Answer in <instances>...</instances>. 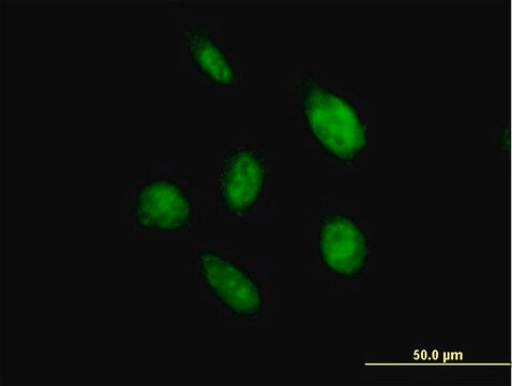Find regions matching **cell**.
Masks as SVG:
<instances>
[{
	"mask_svg": "<svg viewBox=\"0 0 512 386\" xmlns=\"http://www.w3.org/2000/svg\"><path fill=\"white\" fill-rule=\"evenodd\" d=\"M267 169L255 148L242 145L224 158L218 178V198L225 212L235 217L247 215L263 196Z\"/></svg>",
	"mask_w": 512,
	"mask_h": 386,
	"instance_id": "obj_5",
	"label": "cell"
},
{
	"mask_svg": "<svg viewBox=\"0 0 512 386\" xmlns=\"http://www.w3.org/2000/svg\"><path fill=\"white\" fill-rule=\"evenodd\" d=\"M318 252L329 273L349 280L367 269L370 260L369 236L352 216L331 211L321 219Z\"/></svg>",
	"mask_w": 512,
	"mask_h": 386,
	"instance_id": "obj_2",
	"label": "cell"
},
{
	"mask_svg": "<svg viewBox=\"0 0 512 386\" xmlns=\"http://www.w3.org/2000/svg\"><path fill=\"white\" fill-rule=\"evenodd\" d=\"M194 204L187 190L175 181L155 177L135 193L132 218L140 228L162 233L185 230L193 220Z\"/></svg>",
	"mask_w": 512,
	"mask_h": 386,
	"instance_id": "obj_4",
	"label": "cell"
},
{
	"mask_svg": "<svg viewBox=\"0 0 512 386\" xmlns=\"http://www.w3.org/2000/svg\"><path fill=\"white\" fill-rule=\"evenodd\" d=\"M186 40L192 62L204 76L220 86L236 83L237 73L231 59L205 29L189 28Z\"/></svg>",
	"mask_w": 512,
	"mask_h": 386,
	"instance_id": "obj_6",
	"label": "cell"
},
{
	"mask_svg": "<svg viewBox=\"0 0 512 386\" xmlns=\"http://www.w3.org/2000/svg\"><path fill=\"white\" fill-rule=\"evenodd\" d=\"M198 259L205 287L224 308L247 320L262 315L265 304L262 288L243 267L210 250L201 251Z\"/></svg>",
	"mask_w": 512,
	"mask_h": 386,
	"instance_id": "obj_3",
	"label": "cell"
},
{
	"mask_svg": "<svg viewBox=\"0 0 512 386\" xmlns=\"http://www.w3.org/2000/svg\"><path fill=\"white\" fill-rule=\"evenodd\" d=\"M301 110L310 135L329 157L351 163L368 150L369 129L357 107L318 79L304 81Z\"/></svg>",
	"mask_w": 512,
	"mask_h": 386,
	"instance_id": "obj_1",
	"label": "cell"
}]
</instances>
